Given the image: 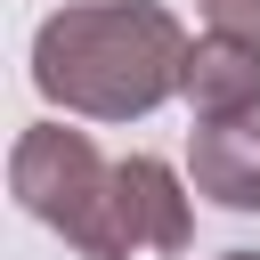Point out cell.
<instances>
[{"label": "cell", "instance_id": "cell-1", "mask_svg": "<svg viewBox=\"0 0 260 260\" xmlns=\"http://www.w3.org/2000/svg\"><path fill=\"white\" fill-rule=\"evenodd\" d=\"M187 32L162 0H81L32 32V89L81 122H138L179 98Z\"/></svg>", "mask_w": 260, "mask_h": 260}, {"label": "cell", "instance_id": "cell-6", "mask_svg": "<svg viewBox=\"0 0 260 260\" xmlns=\"http://www.w3.org/2000/svg\"><path fill=\"white\" fill-rule=\"evenodd\" d=\"M195 8H203L211 32H244V41H260V0H195Z\"/></svg>", "mask_w": 260, "mask_h": 260}, {"label": "cell", "instance_id": "cell-4", "mask_svg": "<svg viewBox=\"0 0 260 260\" xmlns=\"http://www.w3.org/2000/svg\"><path fill=\"white\" fill-rule=\"evenodd\" d=\"M179 98L195 106V122H244V114H260V41H244V32L187 41Z\"/></svg>", "mask_w": 260, "mask_h": 260}, {"label": "cell", "instance_id": "cell-2", "mask_svg": "<svg viewBox=\"0 0 260 260\" xmlns=\"http://www.w3.org/2000/svg\"><path fill=\"white\" fill-rule=\"evenodd\" d=\"M187 236H195V211H187V179L171 171V162H154V154H130V162H114V179H106V203H98V219L81 228V260H138V252H187Z\"/></svg>", "mask_w": 260, "mask_h": 260}, {"label": "cell", "instance_id": "cell-5", "mask_svg": "<svg viewBox=\"0 0 260 260\" xmlns=\"http://www.w3.org/2000/svg\"><path fill=\"white\" fill-rule=\"evenodd\" d=\"M187 179L219 211H260V114L244 122H203L187 138Z\"/></svg>", "mask_w": 260, "mask_h": 260}, {"label": "cell", "instance_id": "cell-3", "mask_svg": "<svg viewBox=\"0 0 260 260\" xmlns=\"http://www.w3.org/2000/svg\"><path fill=\"white\" fill-rule=\"evenodd\" d=\"M106 179H114V162L89 146V130H65V122H32V130L16 138V154H8L16 203H24L41 228H57L65 244H81V228L98 219Z\"/></svg>", "mask_w": 260, "mask_h": 260}, {"label": "cell", "instance_id": "cell-7", "mask_svg": "<svg viewBox=\"0 0 260 260\" xmlns=\"http://www.w3.org/2000/svg\"><path fill=\"white\" fill-rule=\"evenodd\" d=\"M219 260H260V252H219Z\"/></svg>", "mask_w": 260, "mask_h": 260}]
</instances>
